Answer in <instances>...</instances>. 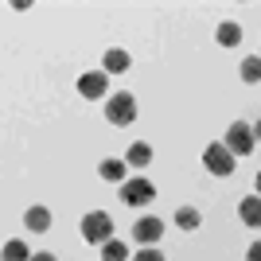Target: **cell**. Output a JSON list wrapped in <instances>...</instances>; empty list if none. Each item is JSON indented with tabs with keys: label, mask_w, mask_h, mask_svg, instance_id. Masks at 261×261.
<instances>
[{
	"label": "cell",
	"mask_w": 261,
	"mask_h": 261,
	"mask_svg": "<svg viewBox=\"0 0 261 261\" xmlns=\"http://www.w3.org/2000/svg\"><path fill=\"white\" fill-rule=\"evenodd\" d=\"M133 238L141 242V246H156V242L164 238V222H160L156 215L137 218V222H133Z\"/></svg>",
	"instance_id": "obj_6"
},
{
	"label": "cell",
	"mask_w": 261,
	"mask_h": 261,
	"mask_svg": "<svg viewBox=\"0 0 261 261\" xmlns=\"http://www.w3.org/2000/svg\"><path fill=\"white\" fill-rule=\"evenodd\" d=\"M148 164H152V148L148 144H133L125 152V168H148Z\"/></svg>",
	"instance_id": "obj_11"
},
{
	"label": "cell",
	"mask_w": 261,
	"mask_h": 261,
	"mask_svg": "<svg viewBox=\"0 0 261 261\" xmlns=\"http://www.w3.org/2000/svg\"><path fill=\"white\" fill-rule=\"evenodd\" d=\"M257 74H261V59L250 55V59L242 63V78H246V82H257Z\"/></svg>",
	"instance_id": "obj_17"
},
{
	"label": "cell",
	"mask_w": 261,
	"mask_h": 261,
	"mask_svg": "<svg viewBox=\"0 0 261 261\" xmlns=\"http://www.w3.org/2000/svg\"><path fill=\"white\" fill-rule=\"evenodd\" d=\"M101 261H129V246L121 238H109L106 246H101Z\"/></svg>",
	"instance_id": "obj_15"
},
{
	"label": "cell",
	"mask_w": 261,
	"mask_h": 261,
	"mask_svg": "<svg viewBox=\"0 0 261 261\" xmlns=\"http://www.w3.org/2000/svg\"><path fill=\"white\" fill-rule=\"evenodd\" d=\"M129 51H121V47H109L106 55H101V74H125V70H129Z\"/></svg>",
	"instance_id": "obj_8"
},
{
	"label": "cell",
	"mask_w": 261,
	"mask_h": 261,
	"mask_svg": "<svg viewBox=\"0 0 261 261\" xmlns=\"http://www.w3.org/2000/svg\"><path fill=\"white\" fill-rule=\"evenodd\" d=\"M203 168H207L211 175H230L234 172V156H230L222 144H207V148H203Z\"/></svg>",
	"instance_id": "obj_5"
},
{
	"label": "cell",
	"mask_w": 261,
	"mask_h": 261,
	"mask_svg": "<svg viewBox=\"0 0 261 261\" xmlns=\"http://www.w3.org/2000/svg\"><path fill=\"white\" fill-rule=\"evenodd\" d=\"M82 238H86L90 246H106V242L113 238V218H109L106 211H90V215L82 218Z\"/></svg>",
	"instance_id": "obj_3"
},
{
	"label": "cell",
	"mask_w": 261,
	"mask_h": 261,
	"mask_svg": "<svg viewBox=\"0 0 261 261\" xmlns=\"http://www.w3.org/2000/svg\"><path fill=\"white\" fill-rule=\"evenodd\" d=\"M125 172H129V168H125V160H113V156L98 164V175L106 179V184H125Z\"/></svg>",
	"instance_id": "obj_10"
},
{
	"label": "cell",
	"mask_w": 261,
	"mask_h": 261,
	"mask_svg": "<svg viewBox=\"0 0 261 261\" xmlns=\"http://www.w3.org/2000/svg\"><path fill=\"white\" fill-rule=\"evenodd\" d=\"M106 121L117 125V129H125V125L137 121V98H133L129 90H117V94L106 98Z\"/></svg>",
	"instance_id": "obj_1"
},
{
	"label": "cell",
	"mask_w": 261,
	"mask_h": 261,
	"mask_svg": "<svg viewBox=\"0 0 261 261\" xmlns=\"http://www.w3.org/2000/svg\"><path fill=\"white\" fill-rule=\"evenodd\" d=\"M222 148H226L230 156H250L253 148H257V133H253V125L234 121V125L226 129V137H222Z\"/></svg>",
	"instance_id": "obj_2"
},
{
	"label": "cell",
	"mask_w": 261,
	"mask_h": 261,
	"mask_svg": "<svg viewBox=\"0 0 261 261\" xmlns=\"http://www.w3.org/2000/svg\"><path fill=\"white\" fill-rule=\"evenodd\" d=\"M23 226L32 230V234H47V230H51V211L47 207H28L23 211Z\"/></svg>",
	"instance_id": "obj_9"
},
{
	"label": "cell",
	"mask_w": 261,
	"mask_h": 261,
	"mask_svg": "<svg viewBox=\"0 0 261 261\" xmlns=\"http://www.w3.org/2000/svg\"><path fill=\"white\" fill-rule=\"evenodd\" d=\"M28 261H55V253H47V250H39V253H32Z\"/></svg>",
	"instance_id": "obj_19"
},
{
	"label": "cell",
	"mask_w": 261,
	"mask_h": 261,
	"mask_svg": "<svg viewBox=\"0 0 261 261\" xmlns=\"http://www.w3.org/2000/svg\"><path fill=\"white\" fill-rule=\"evenodd\" d=\"M32 253H28V242H20V238H12V242H4V250H0V261H28Z\"/></svg>",
	"instance_id": "obj_14"
},
{
	"label": "cell",
	"mask_w": 261,
	"mask_h": 261,
	"mask_svg": "<svg viewBox=\"0 0 261 261\" xmlns=\"http://www.w3.org/2000/svg\"><path fill=\"white\" fill-rule=\"evenodd\" d=\"M133 261H164V253L156 250V246H144V250L137 253V257H133Z\"/></svg>",
	"instance_id": "obj_18"
},
{
	"label": "cell",
	"mask_w": 261,
	"mask_h": 261,
	"mask_svg": "<svg viewBox=\"0 0 261 261\" xmlns=\"http://www.w3.org/2000/svg\"><path fill=\"white\" fill-rule=\"evenodd\" d=\"M199 222H203V215H199L195 207H179L175 211V226L179 230H199Z\"/></svg>",
	"instance_id": "obj_16"
},
{
	"label": "cell",
	"mask_w": 261,
	"mask_h": 261,
	"mask_svg": "<svg viewBox=\"0 0 261 261\" xmlns=\"http://www.w3.org/2000/svg\"><path fill=\"white\" fill-rule=\"evenodd\" d=\"M238 215H242V222H246V226H257L261 222V207H257V195H246L238 203Z\"/></svg>",
	"instance_id": "obj_12"
},
{
	"label": "cell",
	"mask_w": 261,
	"mask_h": 261,
	"mask_svg": "<svg viewBox=\"0 0 261 261\" xmlns=\"http://www.w3.org/2000/svg\"><path fill=\"white\" fill-rule=\"evenodd\" d=\"M106 90H109V78L101 74V70H86V74L78 78V94H82V98H90V101L106 98Z\"/></svg>",
	"instance_id": "obj_7"
},
{
	"label": "cell",
	"mask_w": 261,
	"mask_h": 261,
	"mask_svg": "<svg viewBox=\"0 0 261 261\" xmlns=\"http://www.w3.org/2000/svg\"><path fill=\"white\" fill-rule=\"evenodd\" d=\"M156 199V187L152 179H144V175H133L121 184V203H129V207H144V203H152Z\"/></svg>",
	"instance_id": "obj_4"
},
{
	"label": "cell",
	"mask_w": 261,
	"mask_h": 261,
	"mask_svg": "<svg viewBox=\"0 0 261 261\" xmlns=\"http://www.w3.org/2000/svg\"><path fill=\"white\" fill-rule=\"evenodd\" d=\"M215 39H218V43H222V47H238L242 43V28H238V23H218V32H215Z\"/></svg>",
	"instance_id": "obj_13"
}]
</instances>
